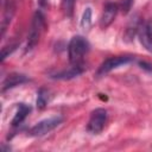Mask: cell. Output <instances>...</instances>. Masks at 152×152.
Returning <instances> with one entry per match:
<instances>
[{
    "mask_svg": "<svg viewBox=\"0 0 152 152\" xmlns=\"http://www.w3.org/2000/svg\"><path fill=\"white\" fill-rule=\"evenodd\" d=\"M30 78L24 75V74H19V72H11L6 76V78L2 82V86H1V91H6L8 89H12L17 86H20L23 83H26L28 82Z\"/></svg>",
    "mask_w": 152,
    "mask_h": 152,
    "instance_id": "ba28073f",
    "label": "cell"
},
{
    "mask_svg": "<svg viewBox=\"0 0 152 152\" xmlns=\"http://www.w3.org/2000/svg\"><path fill=\"white\" fill-rule=\"evenodd\" d=\"M84 69H86L84 64H72L70 68L62 70V71H57L52 74L50 77L53 80H70V78H74L81 75L84 71Z\"/></svg>",
    "mask_w": 152,
    "mask_h": 152,
    "instance_id": "9c48e42d",
    "label": "cell"
},
{
    "mask_svg": "<svg viewBox=\"0 0 152 152\" xmlns=\"http://www.w3.org/2000/svg\"><path fill=\"white\" fill-rule=\"evenodd\" d=\"M89 42L83 36H74L68 45V56L71 64H83V57L89 51Z\"/></svg>",
    "mask_w": 152,
    "mask_h": 152,
    "instance_id": "6da1fadb",
    "label": "cell"
},
{
    "mask_svg": "<svg viewBox=\"0 0 152 152\" xmlns=\"http://www.w3.org/2000/svg\"><path fill=\"white\" fill-rule=\"evenodd\" d=\"M90 25H91V8H90V7H87V8L84 10L83 14H82L81 27H82L84 31H87V30H89Z\"/></svg>",
    "mask_w": 152,
    "mask_h": 152,
    "instance_id": "9a60e30c",
    "label": "cell"
},
{
    "mask_svg": "<svg viewBox=\"0 0 152 152\" xmlns=\"http://www.w3.org/2000/svg\"><path fill=\"white\" fill-rule=\"evenodd\" d=\"M75 2H76V0H62L61 8H62L63 13H64L66 17H69V18L72 17V14H74Z\"/></svg>",
    "mask_w": 152,
    "mask_h": 152,
    "instance_id": "5bb4252c",
    "label": "cell"
},
{
    "mask_svg": "<svg viewBox=\"0 0 152 152\" xmlns=\"http://www.w3.org/2000/svg\"><path fill=\"white\" fill-rule=\"evenodd\" d=\"M133 1L134 0H124V12L125 13H127L129 10H131V7H132V5H133Z\"/></svg>",
    "mask_w": 152,
    "mask_h": 152,
    "instance_id": "e0dca14e",
    "label": "cell"
},
{
    "mask_svg": "<svg viewBox=\"0 0 152 152\" xmlns=\"http://www.w3.org/2000/svg\"><path fill=\"white\" fill-rule=\"evenodd\" d=\"M134 61L133 56H115V57H109L107 58L104 62L101 63V65L99 66L97 71H96V77H102L104 75H107L108 72H110L112 70L121 66V65H126L128 63H132Z\"/></svg>",
    "mask_w": 152,
    "mask_h": 152,
    "instance_id": "3957f363",
    "label": "cell"
},
{
    "mask_svg": "<svg viewBox=\"0 0 152 152\" xmlns=\"http://www.w3.org/2000/svg\"><path fill=\"white\" fill-rule=\"evenodd\" d=\"M44 27H45V17L40 11H37L32 18V24H31V28H30V32L27 36V43H26L25 52L31 51L38 44Z\"/></svg>",
    "mask_w": 152,
    "mask_h": 152,
    "instance_id": "7a4b0ae2",
    "label": "cell"
},
{
    "mask_svg": "<svg viewBox=\"0 0 152 152\" xmlns=\"http://www.w3.org/2000/svg\"><path fill=\"white\" fill-rule=\"evenodd\" d=\"M17 45H18V44H12V45H10V50H7V48H6V46H5V48H2V50H1V62H4V61H5V58H6L10 53H12V51H14V50H15Z\"/></svg>",
    "mask_w": 152,
    "mask_h": 152,
    "instance_id": "2e32d148",
    "label": "cell"
},
{
    "mask_svg": "<svg viewBox=\"0 0 152 152\" xmlns=\"http://www.w3.org/2000/svg\"><path fill=\"white\" fill-rule=\"evenodd\" d=\"M62 122H63V118L59 116V115L44 119V120L37 122L28 131V134L31 137H42V135H45L49 132H51L52 129H55L57 126H59Z\"/></svg>",
    "mask_w": 152,
    "mask_h": 152,
    "instance_id": "5b68a950",
    "label": "cell"
},
{
    "mask_svg": "<svg viewBox=\"0 0 152 152\" xmlns=\"http://www.w3.org/2000/svg\"><path fill=\"white\" fill-rule=\"evenodd\" d=\"M141 21L138 19V17L135 15L129 24L127 25V28L125 31V40L129 42L133 39V37L135 36V33H138V30H139V26H140Z\"/></svg>",
    "mask_w": 152,
    "mask_h": 152,
    "instance_id": "7c38bea8",
    "label": "cell"
},
{
    "mask_svg": "<svg viewBox=\"0 0 152 152\" xmlns=\"http://www.w3.org/2000/svg\"><path fill=\"white\" fill-rule=\"evenodd\" d=\"M30 112H31V107L30 106H27V104H25V103H19L18 104V110L15 112V114H14V116H13V119H12V126H19L25 119H26V116L30 114Z\"/></svg>",
    "mask_w": 152,
    "mask_h": 152,
    "instance_id": "30bf717a",
    "label": "cell"
},
{
    "mask_svg": "<svg viewBox=\"0 0 152 152\" xmlns=\"http://www.w3.org/2000/svg\"><path fill=\"white\" fill-rule=\"evenodd\" d=\"M139 65H140L141 68L148 70V71H152V65H151V64H147L146 62H139Z\"/></svg>",
    "mask_w": 152,
    "mask_h": 152,
    "instance_id": "ac0fdd59",
    "label": "cell"
},
{
    "mask_svg": "<svg viewBox=\"0 0 152 152\" xmlns=\"http://www.w3.org/2000/svg\"><path fill=\"white\" fill-rule=\"evenodd\" d=\"M138 36L142 48L152 53V20H146L140 24Z\"/></svg>",
    "mask_w": 152,
    "mask_h": 152,
    "instance_id": "8992f818",
    "label": "cell"
},
{
    "mask_svg": "<svg viewBox=\"0 0 152 152\" xmlns=\"http://www.w3.org/2000/svg\"><path fill=\"white\" fill-rule=\"evenodd\" d=\"M118 14V5L116 4H113V2H108L106 4L104 8H103V12L100 17V21H99V25L102 30L107 28L115 19Z\"/></svg>",
    "mask_w": 152,
    "mask_h": 152,
    "instance_id": "52a82bcc",
    "label": "cell"
},
{
    "mask_svg": "<svg viewBox=\"0 0 152 152\" xmlns=\"http://www.w3.org/2000/svg\"><path fill=\"white\" fill-rule=\"evenodd\" d=\"M107 120H108L107 110L104 108H96L90 114V118L87 125V131L91 134H99L104 128Z\"/></svg>",
    "mask_w": 152,
    "mask_h": 152,
    "instance_id": "277c9868",
    "label": "cell"
},
{
    "mask_svg": "<svg viewBox=\"0 0 152 152\" xmlns=\"http://www.w3.org/2000/svg\"><path fill=\"white\" fill-rule=\"evenodd\" d=\"M48 2H49V0H38V4L42 7H46L48 6Z\"/></svg>",
    "mask_w": 152,
    "mask_h": 152,
    "instance_id": "d6986e66",
    "label": "cell"
},
{
    "mask_svg": "<svg viewBox=\"0 0 152 152\" xmlns=\"http://www.w3.org/2000/svg\"><path fill=\"white\" fill-rule=\"evenodd\" d=\"M50 101V91L46 88H40L37 93V107L43 109Z\"/></svg>",
    "mask_w": 152,
    "mask_h": 152,
    "instance_id": "4fadbf2b",
    "label": "cell"
},
{
    "mask_svg": "<svg viewBox=\"0 0 152 152\" xmlns=\"http://www.w3.org/2000/svg\"><path fill=\"white\" fill-rule=\"evenodd\" d=\"M14 8L15 7H14L13 2L7 1V5L5 7V13H4V19H2V23H1V37L5 34V31L7 28V25L12 20V17L14 14Z\"/></svg>",
    "mask_w": 152,
    "mask_h": 152,
    "instance_id": "8fae6325",
    "label": "cell"
}]
</instances>
